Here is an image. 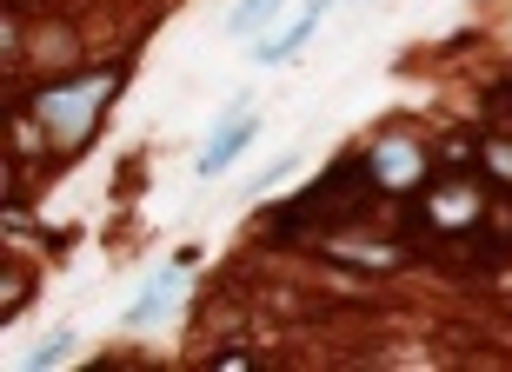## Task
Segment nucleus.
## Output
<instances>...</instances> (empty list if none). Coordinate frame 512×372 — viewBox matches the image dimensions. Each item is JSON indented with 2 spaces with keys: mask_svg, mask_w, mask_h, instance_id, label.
<instances>
[{
  "mask_svg": "<svg viewBox=\"0 0 512 372\" xmlns=\"http://www.w3.org/2000/svg\"><path fill=\"white\" fill-rule=\"evenodd\" d=\"M506 133H512V120H506Z\"/></svg>",
  "mask_w": 512,
  "mask_h": 372,
  "instance_id": "f8f14e48",
  "label": "nucleus"
},
{
  "mask_svg": "<svg viewBox=\"0 0 512 372\" xmlns=\"http://www.w3.org/2000/svg\"><path fill=\"white\" fill-rule=\"evenodd\" d=\"M120 87H127V74H120V67H94V74H74V80H40V87L27 93V113H34L54 140L87 147V133H94L100 107H107Z\"/></svg>",
  "mask_w": 512,
  "mask_h": 372,
  "instance_id": "f03ea898",
  "label": "nucleus"
},
{
  "mask_svg": "<svg viewBox=\"0 0 512 372\" xmlns=\"http://www.w3.org/2000/svg\"><path fill=\"white\" fill-rule=\"evenodd\" d=\"M366 167H373L386 200H406V193H419V186L433 180V153L419 147V140H406V133H386L380 147L366 153Z\"/></svg>",
  "mask_w": 512,
  "mask_h": 372,
  "instance_id": "7ed1b4c3",
  "label": "nucleus"
},
{
  "mask_svg": "<svg viewBox=\"0 0 512 372\" xmlns=\"http://www.w3.org/2000/svg\"><path fill=\"white\" fill-rule=\"evenodd\" d=\"M380 180L366 167V153H346L340 167H326L320 186H306L300 200H286L280 213H266V233H280V240H326V233H340V226H360L373 206H380Z\"/></svg>",
  "mask_w": 512,
  "mask_h": 372,
  "instance_id": "f257e3e1",
  "label": "nucleus"
},
{
  "mask_svg": "<svg viewBox=\"0 0 512 372\" xmlns=\"http://www.w3.org/2000/svg\"><path fill=\"white\" fill-rule=\"evenodd\" d=\"M0 293H7V299H0V319H14L20 306H27V299H34V293H27V273H14V266H7V273H0Z\"/></svg>",
  "mask_w": 512,
  "mask_h": 372,
  "instance_id": "9d476101",
  "label": "nucleus"
},
{
  "mask_svg": "<svg viewBox=\"0 0 512 372\" xmlns=\"http://www.w3.org/2000/svg\"><path fill=\"white\" fill-rule=\"evenodd\" d=\"M207 366H213V372H253L260 359H253V353H213Z\"/></svg>",
  "mask_w": 512,
  "mask_h": 372,
  "instance_id": "9b49d317",
  "label": "nucleus"
},
{
  "mask_svg": "<svg viewBox=\"0 0 512 372\" xmlns=\"http://www.w3.org/2000/svg\"><path fill=\"white\" fill-rule=\"evenodd\" d=\"M326 7H333V0H306L300 14L286 20V34H273V40H260V47H253V60H260V67H280V60H293L306 40H313V27L326 20Z\"/></svg>",
  "mask_w": 512,
  "mask_h": 372,
  "instance_id": "423d86ee",
  "label": "nucleus"
},
{
  "mask_svg": "<svg viewBox=\"0 0 512 372\" xmlns=\"http://www.w3.org/2000/svg\"><path fill=\"white\" fill-rule=\"evenodd\" d=\"M67 353H74V333H47V339L34 346V353H27V366H34V372H47V366H60Z\"/></svg>",
  "mask_w": 512,
  "mask_h": 372,
  "instance_id": "1a4fd4ad",
  "label": "nucleus"
},
{
  "mask_svg": "<svg viewBox=\"0 0 512 372\" xmlns=\"http://www.w3.org/2000/svg\"><path fill=\"white\" fill-rule=\"evenodd\" d=\"M333 266H353V273H399V266L413 260V246L399 240H373V233H360V226H340V233H326V240H313Z\"/></svg>",
  "mask_w": 512,
  "mask_h": 372,
  "instance_id": "20e7f679",
  "label": "nucleus"
},
{
  "mask_svg": "<svg viewBox=\"0 0 512 372\" xmlns=\"http://www.w3.org/2000/svg\"><path fill=\"white\" fill-rule=\"evenodd\" d=\"M180 299V279H173V266H160V273L147 279V293L127 306V326L140 333V326H153V319H167V306Z\"/></svg>",
  "mask_w": 512,
  "mask_h": 372,
  "instance_id": "0eeeda50",
  "label": "nucleus"
},
{
  "mask_svg": "<svg viewBox=\"0 0 512 372\" xmlns=\"http://www.w3.org/2000/svg\"><path fill=\"white\" fill-rule=\"evenodd\" d=\"M280 7H286V0H240V7H233V14H227V34L253 40V34H260V27H266V20L280 14Z\"/></svg>",
  "mask_w": 512,
  "mask_h": 372,
  "instance_id": "6e6552de",
  "label": "nucleus"
},
{
  "mask_svg": "<svg viewBox=\"0 0 512 372\" xmlns=\"http://www.w3.org/2000/svg\"><path fill=\"white\" fill-rule=\"evenodd\" d=\"M253 133H260V120H253L247 107L233 113V120H220V127H213V140H207V153H200V180H220V173H227L233 160L253 147Z\"/></svg>",
  "mask_w": 512,
  "mask_h": 372,
  "instance_id": "39448f33",
  "label": "nucleus"
}]
</instances>
